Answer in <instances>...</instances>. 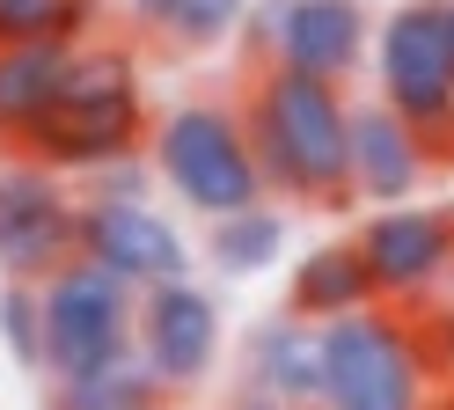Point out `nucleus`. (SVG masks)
Returning a JSON list of instances; mask_svg holds the SVG:
<instances>
[{
    "label": "nucleus",
    "instance_id": "7",
    "mask_svg": "<svg viewBox=\"0 0 454 410\" xmlns=\"http://www.w3.org/2000/svg\"><path fill=\"white\" fill-rule=\"evenodd\" d=\"M81 256V205L74 191L30 154L0 162V279L44 286Z\"/></svg>",
    "mask_w": 454,
    "mask_h": 410
},
{
    "label": "nucleus",
    "instance_id": "1",
    "mask_svg": "<svg viewBox=\"0 0 454 410\" xmlns=\"http://www.w3.org/2000/svg\"><path fill=\"white\" fill-rule=\"evenodd\" d=\"M242 125L257 146L264 191L286 205H345L352 198V96L286 67H257L242 96Z\"/></svg>",
    "mask_w": 454,
    "mask_h": 410
},
{
    "label": "nucleus",
    "instance_id": "10",
    "mask_svg": "<svg viewBox=\"0 0 454 410\" xmlns=\"http://www.w3.org/2000/svg\"><path fill=\"white\" fill-rule=\"evenodd\" d=\"M81 256L118 272L125 286H176L191 279V242L176 220H161L154 205H81Z\"/></svg>",
    "mask_w": 454,
    "mask_h": 410
},
{
    "label": "nucleus",
    "instance_id": "22",
    "mask_svg": "<svg viewBox=\"0 0 454 410\" xmlns=\"http://www.w3.org/2000/svg\"><path fill=\"white\" fill-rule=\"evenodd\" d=\"M235 410H286V403H264V396H235Z\"/></svg>",
    "mask_w": 454,
    "mask_h": 410
},
{
    "label": "nucleus",
    "instance_id": "20",
    "mask_svg": "<svg viewBox=\"0 0 454 410\" xmlns=\"http://www.w3.org/2000/svg\"><path fill=\"white\" fill-rule=\"evenodd\" d=\"M0 337L22 367L44 374V286H0Z\"/></svg>",
    "mask_w": 454,
    "mask_h": 410
},
{
    "label": "nucleus",
    "instance_id": "14",
    "mask_svg": "<svg viewBox=\"0 0 454 410\" xmlns=\"http://www.w3.org/2000/svg\"><path fill=\"white\" fill-rule=\"evenodd\" d=\"M81 44H0V154H22L67 103Z\"/></svg>",
    "mask_w": 454,
    "mask_h": 410
},
{
    "label": "nucleus",
    "instance_id": "11",
    "mask_svg": "<svg viewBox=\"0 0 454 410\" xmlns=\"http://www.w3.org/2000/svg\"><path fill=\"white\" fill-rule=\"evenodd\" d=\"M139 351L168 389H198L220 359V301L198 279L139 293Z\"/></svg>",
    "mask_w": 454,
    "mask_h": 410
},
{
    "label": "nucleus",
    "instance_id": "21",
    "mask_svg": "<svg viewBox=\"0 0 454 410\" xmlns=\"http://www.w3.org/2000/svg\"><path fill=\"white\" fill-rule=\"evenodd\" d=\"M147 169H154V162H139V154L118 162V169H103V176H96V205H154V198H147V191H154Z\"/></svg>",
    "mask_w": 454,
    "mask_h": 410
},
{
    "label": "nucleus",
    "instance_id": "24",
    "mask_svg": "<svg viewBox=\"0 0 454 410\" xmlns=\"http://www.w3.org/2000/svg\"><path fill=\"white\" fill-rule=\"evenodd\" d=\"M447 22H454V0H447Z\"/></svg>",
    "mask_w": 454,
    "mask_h": 410
},
{
    "label": "nucleus",
    "instance_id": "9",
    "mask_svg": "<svg viewBox=\"0 0 454 410\" xmlns=\"http://www.w3.org/2000/svg\"><path fill=\"white\" fill-rule=\"evenodd\" d=\"M359 256L374 272L381 301H418L454 272V213L447 205H381V213L359 220Z\"/></svg>",
    "mask_w": 454,
    "mask_h": 410
},
{
    "label": "nucleus",
    "instance_id": "5",
    "mask_svg": "<svg viewBox=\"0 0 454 410\" xmlns=\"http://www.w3.org/2000/svg\"><path fill=\"white\" fill-rule=\"evenodd\" d=\"M132 344H139V286H125L118 272H103L89 256H74L59 279H44V374H51V389L125 359Z\"/></svg>",
    "mask_w": 454,
    "mask_h": 410
},
{
    "label": "nucleus",
    "instance_id": "18",
    "mask_svg": "<svg viewBox=\"0 0 454 410\" xmlns=\"http://www.w3.org/2000/svg\"><path fill=\"white\" fill-rule=\"evenodd\" d=\"M206 256H213V272H227V279L271 272V264L286 256V213H278V205H249V213H235V220H213Z\"/></svg>",
    "mask_w": 454,
    "mask_h": 410
},
{
    "label": "nucleus",
    "instance_id": "17",
    "mask_svg": "<svg viewBox=\"0 0 454 410\" xmlns=\"http://www.w3.org/2000/svg\"><path fill=\"white\" fill-rule=\"evenodd\" d=\"M161 396H168V381L147 367V351L132 344L125 359H110L96 374L67 381V389H51V410H161Z\"/></svg>",
    "mask_w": 454,
    "mask_h": 410
},
{
    "label": "nucleus",
    "instance_id": "19",
    "mask_svg": "<svg viewBox=\"0 0 454 410\" xmlns=\"http://www.w3.org/2000/svg\"><path fill=\"white\" fill-rule=\"evenodd\" d=\"M96 0H0V44H89Z\"/></svg>",
    "mask_w": 454,
    "mask_h": 410
},
{
    "label": "nucleus",
    "instance_id": "23",
    "mask_svg": "<svg viewBox=\"0 0 454 410\" xmlns=\"http://www.w3.org/2000/svg\"><path fill=\"white\" fill-rule=\"evenodd\" d=\"M447 315H454V293H447Z\"/></svg>",
    "mask_w": 454,
    "mask_h": 410
},
{
    "label": "nucleus",
    "instance_id": "6",
    "mask_svg": "<svg viewBox=\"0 0 454 410\" xmlns=\"http://www.w3.org/2000/svg\"><path fill=\"white\" fill-rule=\"evenodd\" d=\"M330 351V396L323 410H425V337L395 308H359L345 322H323Z\"/></svg>",
    "mask_w": 454,
    "mask_h": 410
},
{
    "label": "nucleus",
    "instance_id": "3",
    "mask_svg": "<svg viewBox=\"0 0 454 410\" xmlns=\"http://www.w3.org/2000/svg\"><path fill=\"white\" fill-rule=\"evenodd\" d=\"M147 162H154V184H168L184 198V213L198 220H235L249 205H264V169H257V146H249V125L235 103L161 110L147 132Z\"/></svg>",
    "mask_w": 454,
    "mask_h": 410
},
{
    "label": "nucleus",
    "instance_id": "13",
    "mask_svg": "<svg viewBox=\"0 0 454 410\" xmlns=\"http://www.w3.org/2000/svg\"><path fill=\"white\" fill-rule=\"evenodd\" d=\"M433 154L440 146L425 139L418 125H403L381 96L374 103H352V198L381 205H411L418 184L433 176Z\"/></svg>",
    "mask_w": 454,
    "mask_h": 410
},
{
    "label": "nucleus",
    "instance_id": "12",
    "mask_svg": "<svg viewBox=\"0 0 454 410\" xmlns=\"http://www.w3.org/2000/svg\"><path fill=\"white\" fill-rule=\"evenodd\" d=\"M242 396H264V403H286V410H323V396H330L323 322H308L294 308L257 322L249 351H242Z\"/></svg>",
    "mask_w": 454,
    "mask_h": 410
},
{
    "label": "nucleus",
    "instance_id": "15",
    "mask_svg": "<svg viewBox=\"0 0 454 410\" xmlns=\"http://www.w3.org/2000/svg\"><path fill=\"white\" fill-rule=\"evenodd\" d=\"M286 308L308 315V322H345L359 308H381V286H374V272H366V256H359V234H345V242H316L294 264Z\"/></svg>",
    "mask_w": 454,
    "mask_h": 410
},
{
    "label": "nucleus",
    "instance_id": "8",
    "mask_svg": "<svg viewBox=\"0 0 454 410\" xmlns=\"http://www.w3.org/2000/svg\"><path fill=\"white\" fill-rule=\"evenodd\" d=\"M242 29L264 44V67H286V74L345 88L366 67L381 22L366 15L359 0H257Z\"/></svg>",
    "mask_w": 454,
    "mask_h": 410
},
{
    "label": "nucleus",
    "instance_id": "2",
    "mask_svg": "<svg viewBox=\"0 0 454 410\" xmlns=\"http://www.w3.org/2000/svg\"><path fill=\"white\" fill-rule=\"evenodd\" d=\"M147 132L154 125H147V88H139V51L118 37H89L74 51L67 103L51 110V125L22 154L44 162L51 176H103L132 162Z\"/></svg>",
    "mask_w": 454,
    "mask_h": 410
},
{
    "label": "nucleus",
    "instance_id": "4",
    "mask_svg": "<svg viewBox=\"0 0 454 410\" xmlns=\"http://www.w3.org/2000/svg\"><path fill=\"white\" fill-rule=\"evenodd\" d=\"M374 88L381 103L454 154V22L447 0H403L374 29Z\"/></svg>",
    "mask_w": 454,
    "mask_h": 410
},
{
    "label": "nucleus",
    "instance_id": "16",
    "mask_svg": "<svg viewBox=\"0 0 454 410\" xmlns=\"http://www.w3.org/2000/svg\"><path fill=\"white\" fill-rule=\"evenodd\" d=\"M125 15L176 51H213L249 22V0H125Z\"/></svg>",
    "mask_w": 454,
    "mask_h": 410
}]
</instances>
